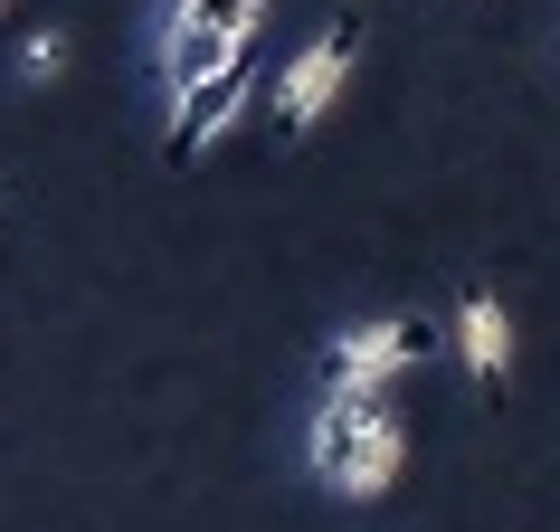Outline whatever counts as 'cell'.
Returning <instances> with one entry per match:
<instances>
[{
  "instance_id": "1",
  "label": "cell",
  "mask_w": 560,
  "mask_h": 532,
  "mask_svg": "<svg viewBox=\"0 0 560 532\" xmlns=\"http://www.w3.org/2000/svg\"><path fill=\"white\" fill-rule=\"evenodd\" d=\"M409 456V428L389 409V390H324L314 418H304V475L342 504L389 495V475Z\"/></svg>"
},
{
  "instance_id": "2",
  "label": "cell",
  "mask_w": 560,
  "mask_h": 532,
  "mask_svg": "<svg viewBox=\"0 0 560 532\" xmlns=\"http://www.w3.org/2000/svg\"><path fill=\"white\" fill-rule=\"evenodd\" d=\"M352 67H361V20H332V30L304 38V58L266 86V115H276V134L285 143H304L314 124L342 105V86H352Z\"/></svg>"
},
{
  "instance_id": "3",
  "label": "cell",
  "mask_w": 560,
  "mask_h": 532,
  "mask_svg": "<svg viewBox=\"0 0 560 532\" xmlns=\"http://www.w3.org/2000/svg\"><path fill=\"white\" fill-rule=\"evenodd\" d=\"M446 333L428 324V314H371V324H342L324 343V390H389L399 371H418V361L438 352Z\"/></svg>"
},
{
  "instance_id": "4",
  "label": "cell",
  "mask_w": 560,
  "mask_h": 532,
  "mask_svg": "<svg viewBox=\"0 0 560 532\" xmlns=\"http://www.w3.org/2000/svg\"><path fill=\"white\" fill-rule=\"evenodd\" d=\"M247 105H257V48H247L229 77H209V86L172 95V124H162V162H200V152H219V134H229Z\"/></svg>"
},
{
  "instance_id": "5",
  "label": "cell",
  "mask_w": 560,
  "mask_h": 532,
  "mask_svg": "<svg viewBox=\"0 0 560 532\" xmlns=\"http://www.w3.org/2000/svg\"><path fill=\"white\" fill-rule=\"evenodd\" d=\"M152 58H162V86L190 95V86H209V77H229L247 48H237V38H219V30H172V20H162V48H152Z\"/></svg>"
},
{
  "instance_id": "6",
  "label": "cell",
  "mask_w": 560,
  "mask_h": 532,
  "mask_svg": "<svg viewBox=\"0 0 560 532\" xmlns=\"http://www.w3.org/2000/svg\"><path fill=\"white\" fill-rule=\"evenodd\" d=\"M456 352H466V381L475 390H494L503 361H513V314H503L494 296H466V304H456Z\"/></svg>"
},
{
  "instance_id": "7",
  "label": "cell",
  "mask_w": 560,
  "mask_h": 532,
  "mask_svg": "<svg viewBox=\"0 0 560 532\" xmlns=\"http://www.w3.org/2000/svg\"><path fill=\"white\" fill-rule=\"evenodd\" d=\"M162 20H172V30H219V38H237V48H257L266 0H172Z\"/></svg>"
},
{
  "instance_id": "8",
  "label": "cell",
  "mask_w": 560,
  "mask_h": 532,
  "mask_svg": "<svg viewBox=\"0 0 560 532\" xmlns=\"http://www.w3.org/2000/svg\"><path fill=\"white\" fill-rule=\"evenodd\" d=\"M20 77H30V86H48V77H67V38H58V30H38L30 48H20Z\"/></svg>"
}]
</instances>
